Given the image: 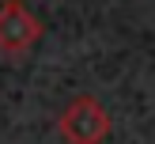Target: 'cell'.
Here are the masks:
<instances>
[{
  "instance_id": "6da1fadb",
  "label": "cell",
  "mask_w": 155,
  "mask_h": 144,
  "mask_svg": "<svg viewBox=\"0 0 155 144\" xmlns=\"http://www.w3.org/2000/svg\"><path fill=\"white\" fill-rule=\"evenodd\" d=\"M57 129L68 144H102L110 136V114L95 95H76L61 110Z\"/></svg>"
},
{
  "instance_id": "7a4b0ae2",
  "label": "cell",
  "mask_w": 155,
  "mask_h": 144,
  "mask_svg": "<svg viewBox=\"0 0 155 144\" xmlns=\"http://www.w3.org/2000/svg\"><path fill=\"white\" fill-rule=\"evenodd\" d=\"M42 38V19L19 0H4L0 4V53L8 57H23L34 49Z\"/></svg>"
}]
</instances>
